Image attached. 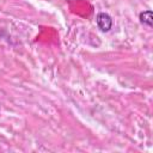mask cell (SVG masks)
<instances>
[{
	"mask_svg": "<svg viewBox=\"0 0 153 153\" xmlns=\"http://www.w3.org/2000/svg\"><path fill=\"white\" fill-rule=\"evenodd\" d=\"M96 22H97L98 27L103 32H108L111 29V26H112V19H111V17L108 13H104V12H100V13L97 14Z\"/></svg>",
	"mask_w": 153,
	"mask_h": 153,
	"instance_id": "obj_1",
	"label": "cell"
},
{
	"mask_svg": "<svg viewBox=\"0 0 153 153\" xmlns=\"http://www.w3.org/2000/svg\"><path fill=\"white\" fill-rule=\"evenodd\" d=\"M139 18H140V22L142 24H145V25H147L149 27L153 26V12L151 10L141 12L140 16H139Z\"/></svg>",
	"mask_w": 153,
	"mask_h": 153,
	"instance_id": "obj_2",
	"label": "cell"
}]
</instances>
